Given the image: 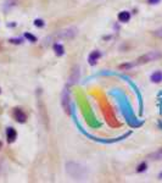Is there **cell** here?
I'll return each instance as SVG.
<instances>
[{
	"label": "cell",
	"instance_id": "obj_1",
	"mask_svg": "<svg viewBox=\"0 0 162 183\" xmlns=\"http://www.w3.org/2000/svg\"><path fill=\"white\" fill-rule=\"evenodd\" d=\"M162 54L157 53V51H150L143 56H140L138 59V64H145V62H149V61H152V60H156L159 57H161Z\"/></svg>",
	"mask_w": 162,
	"mask_h": 183
},
{
	"label": "cell",
	"instance_id": "obj_2",
	"mask_svg": "<svg viewBox=\"0 0 162 183\" xmlns=\"http://www.w3.org/2000/svg\"><path fill=\"white\" fill-rule=\"evenodd\" d=\"M67 165L74 169V172H71V173H69L73 178H76V180H77V178H82V177H84V176H85L87 171H85L83 167H81L79 165H76V164H73V162H69V164H67Z\"/></svg>",
	"mask_w": 162,
	"mask_h": 183
},
{
	"label": "cell",
	"instance_id": "obj_3",
	"mask_svg": "<svg viewBox=\"0 0 162 183\" xmlns=\"http://www.w3.org/2000/svg\"><path fill=\"white\" fill-rule=\"evenodd\" d=\"M13 117H15V120L18 121L20 123H24L26 120H27L26 114L23 112L22 110H20V109H15V111H13Z\"/></svg>",
	"mask_w": 162,
	"mask_h": 183
},
{
	"label": "cell",
	"instance_id": "obj_4",
	"mask_svg": "<svg viewBox=\"0 0 162 183\" xmlns=\"http://www.w3.org/2000/svg\"><path fill=\"white\" fill-rule=\"evenodd\" d=\"M74 34H76V29L74 28H69V29H66V31H61L58 33V37L63 38V39H69V38L74 37Z\"/></svg>",
	"mask_w": 162,
	"mask_h": 183
},
{
	"label": "cell",
	"instance_id": "obj_5",
	"mask_svg": "<svg viewBox=\"0 0 162 183\" xmlns=\"http://www.w3.org/2000/svg\"><path fill=\"white\" fill-rule=\"evenodd\" d=\"M16 136H17V133H16V131L12 128V127H9L8 128V131H6V137H8V142L9 143H12V142H15V139H16Z\"/></svg>",
	"mask_w": 162,
	"mask_h": 183
},
{
	"label": "cell",
	"instance_id": "obj_6",
	"mask_svg": "<svg viewBox=\"0 0 162 183\" xmlns=\"http://www.w3.org/2000/svg\"><path fill=\"white\" fill-rule=\"evenodd\" d=\"M99 57H100V53L99 51H92L89 57H88V61H89V64L93 66V65L96 64V61L99 60Z\"/></svg>",
	"mask_w": 162,
	"mask_h": 183
},
{
	"label": "cell",
	"instance_id": "obj_7",
	"mask_svg": "<svg viewBox=\"0 0 162 183\" xmlns=\"http://www.w3.org/2000/svg\"><path fill=\"white\" fill-rule=\"evenodd\" d=\"M130 20V13L128 11H122L118 13V21L121 22H128Z\"/></svg>",
	"mask_w": 162,
	"mask_h": 183
},
{
	"label": "cell",
	"instance_id": "obj_8",
	"mask_svg": "<svg viewBox=\"0 0 162 183\" xmlns=\"http://www.w3.org/2000/svg\"><path fill=\"white\" fill-rule=\"evenodd\" d=\"M54 51H55V54H56L58 56H62L63 53H65V49H63V46L61 45V44L55 43V44H54Z\"/></svg>",
	"mask_w": 162,
	"mask_h": 183
},
{
	"label": "cell",
	"instance_id": "obj_9",
	"mask_svg": "<svg viewBox=\"0 0 162 183\" xmlns=\"http://www.w3.org/2000/svg\"><path fill=\"white\" fill-rule=\"evenodd\" d=\"M63 100H62V105H63V109H65V111L69 114V97L67 95V98H66V92L63 93V98H62Z\"/></svg>",
	"mask_w": 162,
	"mask_h": 183
},
{
	"label": "cell",
	"instance_id": "obj_10",
	"mask_svg": "<svg viewBox=\"0 0 162 183\" xmlns=\"http://www.w3.org/2000/svg\"><path fill=\"white\" fill-rule=\"evenodd\" d=\"M149 158L150 159H154V160H161L162 159V149H160L159 151H156V153H152L149 155Z\"/></svg>",
	"mask_w": 162,
	"mask_h": 183
},
{
	"label": "cell",
	"instance_id": "obj_11",
	"mask_svg": "<svg viewBox=\"0 0 162 183\" xmlns=\"http://www.w3.org/2000/svg\"><path fill=\"white\" fill-rule=\"evenodd\" d=\"M151 81L152 82H160V81H162V72H155V73H152V76H151Z\"/></svg>",
	"mask_w": 162,
	"mask_h": 183
},
{
	"label": "cell",
	"instance_id": "obj_12",
	"mask_svg": "<svg viewBox=\"0 0 162 183\" xmlns=\"http://www.w3.org/2000/svg\"><path fill=\"white\" fill-rule=\"evenodd\" d=\"M34 24L37 27H43V26H44V22H43V20H35Z\"/></svg>",
	"mask_w": 162,
	"mask_h": 183
},
{
	"label": "cell",
	"instance_id": "obj_13",
	"mask_svg": "<svg viewBox=\"0 0 162 183\" xmlns=\"http://www.w3.org/2000/svg\"><path fill=\"white\" fill-rule=\"evenodd\" d=\"M145 169H146V164H145V162H143V164H141V165L138 167V172H143Z\"/></svg>",
	"mask_w": 162,
	"mask_h": 183
},
{
	"label": "cell",
	"instance_id": "obj_14",
	"mask_svg": "<svg viewBox=\"0 0 162 183\" xmlns=\"http://www.w3.org/2000/svg\"><path fill=\"white\" fill-rule=\"evenodd\" d=\"M26 38H28V39H31L32 42H35L37 39H35V37L34 35H32L31 33H26Z\"/></svg>",
	"mask_w": 162,
	"mask_h": 183
},
{
	"label": "cell",
	"instance_id": "obj_15",
	"mask_svg": "<svg viewBox=\"0 0 162 183\" xmlns=\"http://www.w3.org/2000/svg\"><path fill=\"white\" fill-rule=\"evenodd\" d=\"M154 34L156 35V37H159V38H162V28L157 29V31H155V33H154Z\"/></svg>",
	"mask_w": 162,
	"mask_h": 183
},
{
	"label": "cell",
	"instance_id": "obj_16",
	"mask_svg": "<svg viewBox=\"0 0 162 183\" xmlns=\"http://www.w3.org/2000/svg\"><path fill=\"white\" fill-rule=\"evenodd\" d=\"M10 42H11V43H15V44H17V43H21V39H11Z\"/></svg>",
	"mask_w": 162,
	"mask_h": 183
},
{
	"label": "cell",
	"instance_id": "obj_17",
	"mask_svg": "<svg viewBox=\"0 0 162 183\" xmlns=\"http://www.w3.org/2000/svg\"><path fill=\"white\" fill-rule=\"evenodd\" d=\"M160 1H161V0H149L150 4H159Z\"/></svg>",
	"mask_w": 162,
	"mask_h": 183
},
{
	"label": "cell",
	"instance_id": "obj_18",
	"mask_svg": "<svg viewBox=\"0 0 162 183\" xmlns=\"http://www.w3.org/2000/svg\"><path fill=\"white\" fill-rule=\"evenodd\" d=\"M0 147H1V143H0Z\"/></svg>",
	"mask_w": 162,
	"mask_h": 183
}]
</instances>
